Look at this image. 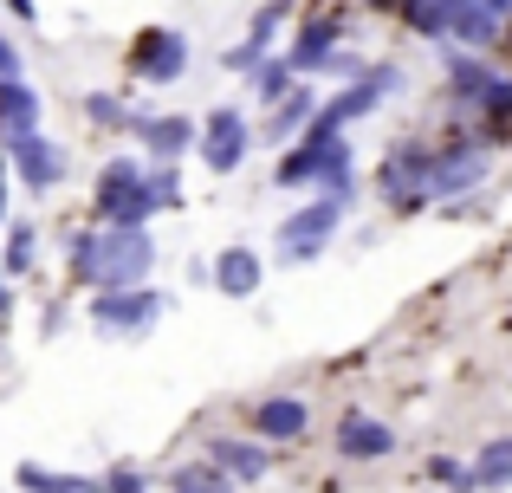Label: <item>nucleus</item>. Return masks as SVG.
<instances>
[{
  "mask_svg": "<svg viewBox=\"0 0 512 493\" xmlns=\"http://www.w3.org/2000/svg\"><path fill=\"white\" fill-rule=\"evenodd\" d=\"M78 286L111 292V286H143L156 266V234L150 228H78L65 253Z\"/></svg>",
  "mask_w": 512,
  "mask_h": 493,
  "instance_id": "1",
  "label": "nucleus"
},
{
  "mask_svg": "<svg viewBox=\"0 0 512 493\" xmlns=\"http://www.w3.org/2000/svg\"><path fill=\"white\" fill-rule=\"evenodd\" d=\"M91 215L98 228H150V202H143V163L137 156H111L91 182Z\"/></svg>",
  "mask_w": 512,
  "mask_h": 493,
  "instance_id": "2",
  "label": "nucleus"
},
{
  "mask_svg": "<svg viewBox=\"0 0 512 493\" xmlns=\"http://www.w3.org/2000/svg\"><path fill=\"white\" fill-rule=\"evenodd\" d=\"M338 163H350L344 130H331V124H318V117H312V124H305V137L279 150V189H318V182H325Z\"/></svg>",
  "mask_w": 512,
  "mask_h": 493,
  "instance_id": "3",
  "label": "nucleus"
},
{
  "mask_svg": "<svg viewBox=\"0 0 512 493\" xmlns=\"http://www.w3.org/2000/svg\"><path fill=\"white\" fill-rule=\"evenodd\" d=\"M195 150H201V169H214V176H234L240 163L253 156V124L240 104H214L208 117H201L195 130Z\"/></svg>",
  "mask_w": 512,
  "mask_h": 493,
  "instance_id": "4",
  "label": "nucleus"
},
{
  "mask_svg": "<svg viewBox=\"0 0 512 493\" xmlns=\"http://www.w3.org/2000/svg\"><path fill=\"white\" fill-rule=\"evenodd\" d=\"M163 292L143 279V286H111L91 299V325L111 331V338H143V331H156V318H163Z\"/></svg>",
  "mask_w": 512,
  "mask_h": 493,
  "instance_id": "5",
  "label": "nucleus"
},
{
  "mask_svg": "<svg viewBox=\"0 0 512 493\" xmlns=\"http://www.w3.org/2000/svg\"><path fill=\"white\" fill-rule=\"evenodd\" d=\"M487 182V143L480 137H448V143H428V202L435 195H467Z\"/></svg>",
  "mask_w": 512,
  "mask_h": 493,
  "instance_id": "6",
  "label": "nucleus"
},
{
  "mask_svg": "<svg viewBox=\"0 0 512 493\" xmlns=\"http://www.w3.org/2000/svg\"><path fill=\"white\" fill-rule=\"evenodd\" d=\"M376 195H383L396 215H409V208L428 202V143L402 137L396 150L383 156V169H376Z\"/></svg>",
  "mask_w": 512,
  "mask_h": 493,
  "instance_id": "7",
  "label": "nucleus"
},
{
  "mask_svg": "<svg viewBox=\"0 0 512 493\" xmlns=\"http://www.w3.org/2000/svg\"><path fill=\"white\" fill-rule=\"evenodd\" d=\"M396 91H402V72H396V65H363V72L350 78L338 98H325V104H318V124L350 130L357 117H370L376 104H383V98H396Z\"/></svg>",
  "mask_w": 512,
  "mask_h": 493,
  "instance_id": "8",
  "label": "nucleus"
},
{
  "mask_svg": "<svg viewBox=\"0 0 512 493\" xmlns=\"http://www.w3.org/2000/svg\"><path fill=\"white\" fill-rule=\"evenodd\" d=\"M338 228H344V208H338V202H325V195H312L299 215L279 221V260H286V266L318 260V253H325V241H331Z\"/></svg>",
  "mask_w": 512,
  "mask_h": 493,
  "instance_id": "9",
  "label": "nucleus"
},
{
  "mask_svg": "<svg viewBox=\"0 0 512 493\" xmlns=\"http://www.w3.org/2000/svg\"><path fill=\"white\" fill-rule=\"evenodd\" d=\"M7 156H13V169H20V182L33 195H52L65 182V143H52L46 130H20V137H7Z\"/></svg>",
  "mask_w": 512,
  "mask_h": 493,
  "instance_id": "10",
  "label": "nucleus"
},
{
  "mask_svg": "<svg viewBox=\"0 0 512 493\" xmlns=\"http://www.w3.org/2000/svg\"><path fill=\"white\" fill-rule=\"evenodd\" d=\"M338 46H344V13H305V20L292 26V46L279 52V59L292 65V78H299V72L318 78V72H325V59H331Z\"/></svg>",
  "mask_w": 512,
  "mask_h": 493,
  "instance_id": "11",
  "label": "nucleus"
},
{
  "mask_svg": "<svg viewBox=\"0 0 512 493\" xmlns=\"http://www.w3.org/2000/svg\"><path fill=\"white\" fill-rule=\"evenodd\" d=\"M130 72H137L143 85H175V78L188 72V39L175 33V26H150V33H137V46H130Z\"/></svg>",
  "mask_w": 512,
  "mask_h": 493,
  "instance_id": "12",
  "label": "nucleus"
},
{
  "mask_svg": "<svg viewBox=\"0 0 512 493\" xmlns=\"http://www.w3.org/2000/svg\"><path fill=\"white\" fill-rule=\"evenodd\" d=\"M318 104H325V98H318L312 85H292V91H286L279 104H266L260 143H266V150H286V143H299V137H305V124L318 117Z\"/></svg>",
  "mask_w": 512,
  "mask_h": 493,
  "instance_id": "13",
  "label": "nucleus"
},
{
  "mask_svg": "<svg viewBox=\"0 0 512 493\" xmlns=\"http://www.w3.org/2000/svg\"><path fill=\"white\" fill-rule=\"evenodd\" d=\"M260 279H266V260L247 241L221 247V253H214V266H208V286L221 292V299H253V292H260Z\"/></svg>",
  "mask_w": 512,
  "mask_h": 493,
  "instance_id": "14",
  "label": "nucleus"
},
{
  "mask_svg": "<svg viewBox=\"0 0 512 493\" xmlns=\"http://www.w3.org/2000/svg\"><path fill=\"white\" fill-rule=\"evenodd\" d=\"M441 65H448V98L461 104V111H474V104L487 98V85L500 78L487 52H461V46H441Z\"/></svg>",
  "mask_w": 512,
  "mask_h": 493,
  "instance_id": "15",
  "label": "nucleus"
},
{
  "mask_svg": "<svg viewBox=\"0 0 512 493\" xmlns=\"http://www.w3.org/2000/svg\"><path fill=\"white\" fill-rule=\"evenodd\" d=\"M312 429V403L305 396H266L253 403V442H299Z\"/></svg>",
  "mask_w": 512,
  "mask_h": 493,
  "instance_id": "16",
  "label": "nucleus"
},
{
  "mask_svg": "<svg viewBox=\"0 0 512 493\" xmlns=\"http://www.w3.org/2000/svg\"><path fill=\"white\" fill-rule=\"evenodd\" d=\"M454 39H461V52H500L506 26L487 7H474V0H448V39L441 46H454Z\"/></svg>",
  "mask_w": 512,
  "mask_h": 493,
  "instance_id": "17",
  "label": "nucleus"
},
{
  "mask_svg": "<svg viewBox=\"0 0 512 493\" xmlns=\"http://www.w3.org/2000/svg\"><path fill=\"white\" fill-rule=\"evenodd\" d=\"M389 448H396V429H389V422L363 416V409H344V422H338V455L344 461H383Z\"/></svg>",
  "mask_w": 512,
  "mask_h": 493,
  "instance_id": "18",
  "label": "nucleus"
},
{
  "mask_svg": "<svg viewBox=\"0 0 512 493\" xmlns=\"http://www.w3.org/2000/svg\"><path fill=\"white\" fill-rule=\"evenodd\" d=\"M130 130L150 150V163H175L182 150H195V117H130Z\"/></svg>",
  "mask_w": 512,
  "mask_h": 493,
  "instance_id": "19",
  "label": "nucleus"
},
{
  "mask_svg": "<svg viewBox=\"0 0 512 493\" xmlns=\"http://www.w3.org/2000/svg\"><path fill=\"white\" fill-rule=\"evenodd\" d=\"M20 130H39V91L26 78H0V143Z\"/></svg>",
  "mask_w": 512,
  "mask_h": 493,
  "instance_id": "20",
  "label": "nucleus"
},
{
  "mask_svg": "<svg viewBox=\"0 0 512 493\" xmlns=\"http://www.w3.org/2000/svg\"><path fill=\"white\" fill-rule=\"evenodd\" d=\"M214 468H221L227 481H266L273 455H266L260 442H214Z\"/></svg>",
  "mask_w": 512,
  "mask_h": 493,
  "instance_id": "21",
  "label": "nucleus"
},
{
  "mask_svg": "<svg viewBox=\"0 0 512 493\" xmlns=\"http://www.w3.org/2000/svg\"><path fill=\"white\" fill-rule=\"evenodd\" d=\"M286 20H292V0H260V7H253V20H247V46L253 52H273L279 33H286Z\"/></svg>",
  "mask_w": 512,
  "mask_h": 493,
  "instance_id": "22",
  "label": "nucleus"
},
{
  "mask_svg": "<svg viewBox=\"0 0 512 493\" xmlns=\"http://www.w3.org/2000/svg\"><path fill=\"white\" fill-rule=\"evenodd\" d=\"M292 85H299V78H292V65H286V59H273V52H266V59L247 72V91H253V104H279Z\"/></svg>",
  "mask_w": 512,
  "mask_h": 493,
  "instance_id": "23",
  "label": "nucleus"
},
{
  "mask_svg": "<svg viewBox=\"0 0 512 493\" xmlns=\"http://www.w3.org/2000/svg\"><path fill=\"white\" fill-rule=\"evenodd\" d=\"M143 202H150V215L182 208V176H175V163H143Z\"/></svg>",
  "mask_w": 512,
  "mask_h": 493,
  "instance_id": "24",
  "label": "nucleus"
},
{
  "mask_svg": "<svg viewBox=\"0 0 512 493\" xmlns=\"http://www.w3.org/2000/svg\"><path fill=\"white\" fill-rule=\"evenodd\" d=\"M396 13L415 39H448V0H402Z\"/></svg>",
  "mask_w": 512,
  "mask_h": 493,
  "instance_id": "25",
  "label": "nucleus"
},
{
  "mask_svg": "<svg viewBox=\"0 0 512 493\" xmlns=\"http://www.w3.org/2000/svg\"><path fill=\"white\" fill-rule=\"evenodd\" d=\"M20 487L26 493H98V481H85V474H52V468H33V461L20 468Z\"/></svg>",
  "mask_w": 512,
  "mask_h": 493,
  "instance_id": "26",
  "label": "nucleus"
},
{
  "mask_svg": "<svg viewBox=\"0 0 512 493\" xmlns=\"http://www.w3.org/2000/svg\"><path fill=\"white\" fill-rule=\"evenodd\" d=\"M33 266H39V234L20 221V228L7 234V253H0V273H33Z\"/></svg>",
  "mask_w": 512,
  "mask_h": 493,
  "instance_id": "27",
  "label": "nucleus"
},
{
  "mask_svg": "<svg viewBox=\"0 0 512 493\" xmlns=\"http://www.w3.org/2000/svg\"><path fill=\"white\" fill-rule=\"evenodd\" d=\"M506 481H512V442H493L474 461V487H506Z\"/></svg>",
  "mask_w": 512,
  "mask_h": 493,
  "instance_id": "28",
  "label": "nucleus"
},
{
  "mask_svg": "<svg viewBox=\"0 0 512 493\" xmlns=\"http://www.w3.org/2000/svg\"><path fill=\"white\" fill-rule=\"evenodd\" d=\"M85 117H91L98 130H130L124 98H111V91H91V98H85Z\"/></svg>",
  "mask_w": 512,
  "mask_h": 493,
  "instance_id": "29",
  "label": "nucleus"
},
{
  "mask_svg": "<svg viewBox=\"0 0 512 493\" xmlns=\"http://www.w3.org/2000/svg\"><path fill=\"white\" fill-rule=\"evenodd\" d=\"M428 474H435V481H448V487H474V468H461V461H428Z\"/></svg>",
  "mask_w": 512,
  "mask_h": 493,
  "instance_id": "30",
  "label": "nucleus"
},
{
  "mask_svg": "<svg viewBox=\"0 0 512 493\" xmlns=\"http://www.w3.org/2000/svg\"><path fill=\"white\" fill-rule=\"evenodd\" d=\"M260 59H266V52H253L247 39H240V46H227V59H221V65H227V72H253Z\"/></svg>",
  "mask_w": 512,
  "mask_h": 493,
  "instance_id": "31",
  "label": "nucleus"
},
{
  "mask_svg": "<svg viewBox=\"0 0 512 493\" xmlns=\"http://www.w3.org/2000/svg\"><path fill=\"white\" fill-rule=\"evenodd\" d=\"M0 78H20V46L0 33Z\"/></svg>",
  "mask_w": 512,
  "mask_h": 493,
  "instance_id": "32",
  "label": "nucleus"
},
{
  "mask_svg": "<svg viewBox=\"0 0 512 493\" xmlns=\"http://www.w3.org/2000/svg\"><path fill=\"white\" fill-rule=\"evenodd\" d=\"M111 493H143V474L137 468H117L111 474Z\"/></svg>",
  "mask_w": 512,
  "mask_h": 493,
  "instance_id": "33",
  "label": "nucleus"
},
{
  "mask_svg": "<svg viewBox=\"0 0 512 493\" xmlns=\"http://www.w3.org/2000/svg\"><path fill=\"white\" fill-rule=\"evenodd\" d=\"M474 7H487V13H493L500 26H512V0H474Z\"/></svg>",
  "mask_w": 512,
  "mask_h": 493,
  "instance_id": "34",
  "label": "nucleus"
},
{
  "mask_svg": "<svg viewBox=\"0 0 512 493\" xmlns=\"http://www.w3.org/2000/svg\"><path fill=\"white\" fill-rule=\"evenodd\" d=\"M0 7H7L13 20H39V7H33V0H0Z\"/></svg>",
  "mask_w": 512,
  "mask_h": 493,
  "instance_id": "35",
  "label": "nucleus"
},
{
  "mask_svg": "<svg viewBox=\"0 0 512 493\" xmlns=\"http://www.w3.org/2000/svg\"><path fill=\"white\" fill-rule=\"evenodd\" d=\"M7 312H13V286H7V273H0V325H7Z\"/></svg>",
  "mask_w": 512,
  "mask_h": 493,
  "instance_id": "36",
  "label": "nucleus"
},
{
  "mask_svg": "<svg viewBox=\"0 0 512 493\" xmlns=\"http://www.w3.org/2000/svg\"><path fill=\"white\" fill-rule=\"evenodd\" d=\"M0 221H7V169H0Z\"/></svg>",
  "mask_w": 512,
  "mask_h": 493,
  "instance_id": "37",
  "label": "nucleus"
},
{
  "mask_svg": "<svg viewBox=\"0 0 512 493\" xmlns=\"http://www.w3.org/2000/svg\"><path fill=\"white\" fill-rule=\"evenodd\" d=\"M182 493H227V487H182Z\"/></svg>",
  "mask_w": 512,
  "mask_h": 493,
  "instance_id": "38",
  "label": "nucleus"
},
{
  "mask_svg": "<svg viewBox=\"0 0 512 493\" xmlns=\"http://www.w3.org/2000/svg\"><path fill=\"white\" fill-rule=\"evenodd\" d=\"M370 7H402V0H370Z\"/></svg>",
  "mask_w": 512,
  "mask_h": 493,
  "instance_id": "39",
  "label": "nucleus"
},
{
  "mask_svg": "<svg viewBox=\"0 0 512 493\" xmlns=\"http://www.w3.org/2000/svg\"><path fill=\"white\" fill-rule=\"evenodd\" d=\"M506 33H512V26H506ZM500 46H512V39H500Z\"/></svg>",
  "mask_w": 512,
  "mask_h": 493,
  "instance_id": "40",
  "label": "nucleus"
}]
</instances>
